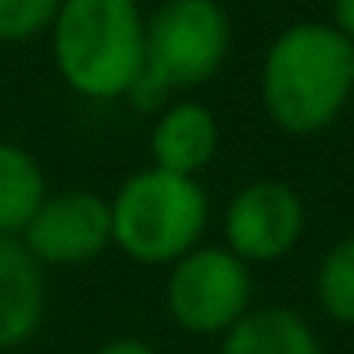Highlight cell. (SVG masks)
Segmentation results:
<instances>
[{"mask_svg":"<svg viewBox=\"0 0 354 354\" xmlns=\"http://www.w3.org/2000/svg\"><path fill=\"white\" fill-rule=\"evenodd\" d=\"M92 354H156V351L145 343V339H138V335H118V339L100 343Z\"/></svg>","mask_w":354,"mask_h":354,"instance_id":"15","label":"cell"},{"mask_svg":"<svg viewBox=\"0 0 354 354\" xmlns=\"http://www.w3.org/2000/svg\"><path fill=\"white\" fill-rule=\"evenodd\" d=\"M46 316V270L24 240L0 236V354L31 343Z\"/></svg>","mask_w":354,"mask_h":354,"instance_id":"9","label":"cell"},{"mask_svg":"<svg viewBox=\"0 0 354 354\" xmlns=\"http://www.w3.org/2000/svg\"><path fill=\"white\" fill-rule=\"evenodd\" d=\"M331 27L354 42V0H331Z\"/></svg>","mask_w":354,"mask_h":354,"instance_id":"16","label":"cell"},{"mask_svg":"<svg viewBox=\"0 0 354 354\" xmlns=\"http://www.w3.org/2000/svg\"><path fill=\"white\" fill-rule=\"evenodd\" d=\"M308 229L305 198L286 179H252L244 183L221 214V248L240 263H282L297 252Z\"/></svg>","mask_w":354,"mask_h":354,"instance_id":"6","label":"cell"},{"mask_svg":"<svg viewBox=\"0 0 354 354\" xmlns=\"http://www.w3.org/2000/svg\"><path fill=\"white\" fill-rule=\"evenodd\" d=\"M351 84H354V42H351Z\"/></svg>","mask_w":354,"mask_h":354,"instance_id":"17","label":"cell"},{"mask_svg":"<svg viewBox=\"0 0 354 354\" xmlns=\"http://www.w3.org/2000/svg\"><path fill=\"white\" fill-rule=\"evenodd\" d=\"M217 145H221L217 118L198 100H171L156 115L153 133H149L153 168L191 179H198V171H206L214 164Z\"/></svg>","mask_w":354,"mask_h":354,"instance_id":"8","label":"cell"},{"mask_svg":"<svg viewBox=\"0 0 354 354\" xmlns=\"http://www.w3.org/2000/svg\"><path fill=\"white\" fill-rule=\"evenodd\" d=\"M62 0H0V42H31L50 35Z\"/></svg>","mask_w":354,"mask_h":354,"instance_id":"13","label":"cell"},{"mask_svg":"<svg viewBox=\"0 0 354 354\" xmlns=\"http://www.w3.org/2000/svg\"><path fill=\"white\" fill-rule=\"evenodd\" d=\"M252 267L221 244H198L164 278V308L187 335H225L252 308Z\"/></svg>","mask_w":354,"mask_h":354,"instance_id":"5","label":"cell"},{"mask_svg":"<svg viewBox=\"0 0 354 354\" xmlns=\"http://www.w3.org/2000/svg\"><path fill=\"white\" fill-rule=\"evenodd\" d=\"M351 95V42L331 24L301 19L274 35L259 65V100L282 133L313 138L328 130Z\"/></svg>","mask_w":354,"mask_h":354,"instance_id":"1","label":"cell"},{"mask_svg":"<svg viewBox=\"0 0 354 354\" xmlns=\"http://www.w3.org/2000/svg\"><path fill=\"white\" fill-rule=\"evenodd\" d=\"M50 50L57 77L77 95L126 100L145 69V12L138 0H62Z\"/></svg>","mask_w":354,"mask_h":354,"instance_id":"2","label":"cell"},{"mask_svg":"<svg viewBox=\"0 0 354 354\" xmlns=\"http://www.w3.org/2000/svg\"><path fill=\"white\" fill-rule=\"evenodd\" d=\"M171 100H176V92H171V88L164 84L149 65L141 69V77L130 84V92H126V103H130L133 111H141V115H160Z\"/></svg>","mask_w":354,"mask_h":354,"instance_id":"14","label":"cell"},{"mask_svg":"<svg viewBox=\"0 0 354 354\" xmlns=\"http://www.w3.org/2000/svg\"><path fill=\"white\" fill-rule=\"evenodd\" d=\"M19 240L42 270L84 267V263L100 259L107 248H115V240H111V206L103 194L84 191V187L50 191Z\"/></svg>","mask_w":354,"mask_h":354,"instance_id":"7","label":"cell"},{"mask_svg":"<svg viewBox=\"0 0 354 354\" xmlns=\"http://www.w3.org/2000/svg\"><path fill=\"white\" fill-rule=\"evenodd\" d=\"M107 206L115 248L141 267H171L206 244L202 236L209 229V194L191 176H171L149 164L122 179Z\"/></svg>","mask_w":354,"mask_h":354,"instance_id":"3","label":"cell"},{"mask_svg":"<svg viewBox=\"0 0 354 354\" xmlns=\"http://www.w3.org/2000/svg\"><path fill=\"white\" fill-rule=\"evenodd\" d=\"M217 354H324V343L297 308L259 305L225 331Z\"/></svg>","mask_w":354,"mask_h":354,"instance_id":"10","label":"cell"},{"mask_svg":"<svg viewBox=\"0 0 354 354\" xmlns=\"http://www.w3.org/2000/svg\"><path fill=\"white\" fill-rule=\"evenodd\" d=\"M46 194L42 164L16 141H0V236H24Z\"/></svg>","mask_w":354,"mask_h":354,"instance_id":"11","label":"cell"},{"mask_svg":"<svg viewBox=\"0 0 354 354\" xmlns=\"http://www.w3.org/2000/svg\"><path fill=\"white\" fill-rule=\"evenodd\" d=\"M316 305L331 324L354 328V236H343L316 263Z\"/></svg>","mask_w":354,"mask_h":354,"instance_id":"12","label":"cell"},{"mask_svg":"<svg viewBox=\"0 0 354 354\" xmlns=\"http://www.w3.org/2000/svg\"><path fill=\"white\" fill-rule=\"evenodd\" d=\"M229 50L232 24L217 0H164L145 16V65L171 92L209 84L225 69Z\"/></svg>","mask_w":354,"mask_h":354,"instance_id":"4","label":"cell"}]
</instances>
